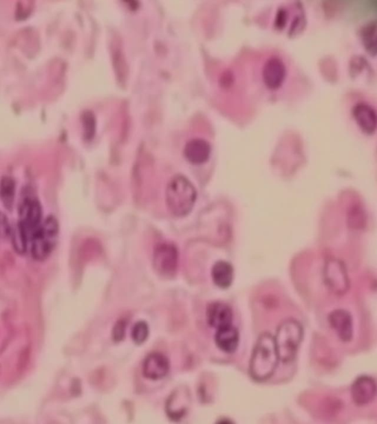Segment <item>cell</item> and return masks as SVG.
I'll return each instance as SVG.
<instances>
[{
  "mask_svg": "<svg viewBox=\"0 0 377 424\" xmlns=\"http://www.w3.org/2000/svg\"><path fill=\"white\" fill-rule=\"evenodd\" d=\"M125 323L123 320H120L119 322L117 323L116 325L114 326L112 333V337L114 341L116 342H120L124 337L125 333Z\"/></svg>",
  "mask_w": 377,
  "mask_h": 424,
  "instance_id": "obj_21",
  "label": "cell"
},
{
  "mask_svg": "<svg viewBox=\"0 0 377 424\" xmlns=\"http://www.w3.org/2000/svg\"><path fill=\"white\" fill-rule=\"evenodd\" d=\"M325 280L329 288L337 295H342L349 289V278L341 262L332 260L326 265Z\"/></svg>",
  "mask_w": 377,
  "mask_h": 424,
  "instance_id": "obj_8",
  "label": "cell"
},
{
  "mask_svg": "<svg viewBox=\"0 0 377 424\" xmlns=\"http://www.w3.org/2000/svg\"><path fill=\"white\" fill-rule=\"evenodd\" d=\"M206 317L209 326L218 329L232 325L233 314L227 304L215 302L208 306Z\"/></svg>",
  "mask_w": 377,
  "mask_h": 424,
  "instance_id": "obj_12",
  "label": "cell"
},
{
  "mask_svg": "<svg viewBox=\"0 0 377 424\" xmlns=\"http://www.w3.org/2000/svg\"><path fill=\"white\" fill-rule=\"evenodd\" d=\"M16 194V184L12 178L5 177L0 181V199L5 208L10 210L13 208Z\"/></svg>",
  "mask_w": 377,
  "mask_h": 424,
  "instance_id": "obj_17",
  "label": "cell"
},
{
  "mask_svg": "<svg viewBox=\"0 0 377 424\" xmlns=\"http://www.w3.org/2000/svg\"><path fill=\"white\" fill-rule=\"evenodd\" d=\"M365 46L371 53H376V23H371L363 30Z\"/></svg>",
  "mask_w": 377,
  "mask_h": 424,
  "instance_id": "obj_19",
  "label": "cell"
},
{
  "mask_svg": "<svg viewBox=\"0 0 377 424\" xmlns=\"http://www.w3.org/2000/svg\"><path fill=\"white\" fill-rule=\"evenodd\" d=\"M303 336V328L295 320H287L279 326L274 341L279 359L283 363L294 359Z\"/></svg>",
  "mask_w": 377,
  "mask_h": 424,
  "instance_id": "obj_4",
  "label": "cell"
},
{
  "mask_svg": "<svg viewBox=\"0 0 377 424\" xmlns=\"http://www.w3.org/2000/svg\"><path fill=\"white\" fill-rule=\"evenodd\" d=\"M166 203L171 213L177 217L190 214L197 199V192L190 180L177 175L167 184Z\"/></svg>",
  "mask_w": 377,
  "mask_h": 424,
  "instance_id": "obj_2",
  "label": "cell"
},
{
  "mask_svg": "<svg viewBox=\"0 0 377 424\" xmlns=\"http://www.w3.org/2000/svg\"><path fill=\"white\" fill-rule=\"evenodd\" d=\"M376 392L374 379L368 376H362L356 379L352 385V397L356 405L363 406L373 401Z\"/></svg>",
  "mask_w": 377,
  "mask_h": 424,
  "instance_id": "obj_9",
  "label": "cell"
},
{
  "mask_svg": "<svg viewBox=\"0 0 377 424\" xmlns=\"http://www.w3.org/2000/svg\"><path fill=\"white\" fill-rule=\"evenodd\" d=\"M279 360L274 337L268 333L261 335L251 356L250 376L258 381L267 380L274 375Z\"/></svg>",
  "mask_w": 377,
  "mask_h": 424,
  "instance_id": "obj_1",
  "label": "cell"
},
{
  "mask_svg": "<svg viewBox=\"0 0 377 424\" xmlns=\"http://www.w3.org/2000/svg\"><path fill=\"white\" fill-rule=\"evenodd\" d=\"M331 326L343 342H349L353 335L351 315L344 309L334 310L329 316Z\"/></svg>",
  "mask_w": 377,
  "mask_h": 424,
  "instance_id": "obj_11",
  "label": "cell"
},
{
  "mask_svg": "<svg viewBox=\"0 0 377 424\" xmlns=\"http://www.w3.org/2000/svg\"><path fill=\"white\" fill-rule=\"evenodd\" d=\"M155 270L162 276H173L179 263V252L172 243H162L157 245L153 252Z\"/></svg>",
  "mask_w": 377,
  "mask_h": 424,
  "instance_id": "obj_6",
  "label": "cell"
},
{
  "mask_svg": "<svg viewBox=\"0 0 377 424\" xmlns=\"http://www.w3.org/2000/svg\"><path fill=\"white\" fill-rule=\"evenodd\" d=\"M211 146L203 139H193L188 141L184 148L186 159L192 164H202L209 159Z\"/></svg>",
  "mask_w": 377,
  "mask_h": 424,
  "instance_id": "obj_13",
  "label": "cell"
},
{
  "mask_svg": "<svg viewBox=\"0 0 377 424\" xmlns=\"http://www.w3.org/2000/svg\"><path fill=\"white\" fill-rule=\"evenodd\" d=\"M59 234L56 217L50 216L41 222L30 239V252L36 261H44L54 252Z\"/></svg>",
  "mask_w": 377,
  "mask_h": 424,
  "instance_id": "obj_3",
  "label": "cell"
},
{
  "mask_svg": "<svg viewBox=\"0 0 377 424\" xmlns=\"http://www.w3.org/2000/svg\"><path fill=\"white\" fill-rule=\"evenodd\" d=\"M10 232H12V230H10L7 217L3 214H0V237H6Z\"/></svg>",
  "mask_w": 377,
  "mask_h": 424,
  "instance_id": "obj_22",
  "label": "cell"
},
{
  "mask_svg": "<svg viewBox=\"0 0 377 424\" xmlns=\"http://www.w3.org/2000/svg\"><path fill=\"white\" fill-rule=\"evenodd\" d=\"M353 115L363 131L373 133L376 127V110L369 103L360 102L353 109Z\"/></svg>",
  "mask_w": 377,
  "mask_h": 424,
  "instance_id": "obj_14",
  "label": "cell"
},
{
  "mask_svg": "<svg viewBox=\"0 0 377 424\" xmlns=\"http://www.w3.org/2000/svg\"><path fill=\"white\" fill-rule=\"evenodd\" d=\"M85 126L86 134L85 137L90 140L93 137L94 133H96V118L94 117L93 113L88 112L85 115Z\"/></svg>",
  "mask_w": 377,
  "mask_h": 424,
  "instance_id": "obj_20",
  "label": "cell"
},
{
  "mask_svg": "<svg viewBox=\"0 0 377 424\" xmlns=\"http://www.w3.org/2000/svg\"><path fill=\"white\" fill-rule=\"evenodd\" d=\"M41 222H43V208L39 201L33 199H25L20 208L19 226L26 235L28 241Z\"/></svg>",
  "mask_w": 377,
  "mask_h": 424,
  "instance_id": "obj_7",
  "label": "cell"
},
{
  "mask_svg": "<svg viewBox=\"0 0 377 424\" xmlns=\"http://www.w3.org/2000/svg\"><path fill=\"white\" fill-rule=\"evenodd\" d=\"M170 370L169 359L160 353H152L144 361L143 375L149 379L159 380L166 376Z\"/></svg>",
  "mask_w": 377,
  "mask_h": 424,
  "instance_id": "obj_10",
  "label": "cell"
},
{
  "mask_svg": "<svg viewBox=\"0 0 377 424\" xmlns=\"http://www.w3.org/2000/svg\"><path fill=\"white\" fill-rule=\"evenodd\" d=\"M212 276L214 283L218 287L227 289L233 282V267L227 262L219 261L213 267Z\"/></svg>",
  "mask_w": 377,
  "mask_h": 424,
  "instance_id": "obj_16",
  "label": "cell"
},
{
  "mask_svg": "<svg viewBox=\"0 0 377 424\" xmlns=\"http://www.w3.org/2000/svg\"><path fill=\"white\" fill-rule=\"evenodd\" d=\"M215 339L219 349L228 354L234 353L239 345L238 330L233 324L218 328Z\"/></svg>",
  "mask_w": 377,
  "mask_h": 424,
  "instance_id": "obj_15",
  "label": "cell"
},
{
  "mask_svg": "<svg viewBox=\"0 0 377 424\" xmlns=\"http://www.w3.org/2000/svg\"><path fill=\"white\" fill-rule=\"evenodd\" d=\"M149 335V328L148 324L144 322H140L136 324L131 332L132 339L135 344L138 345L145 342L147 338Z\"/></svg>",
  "mask_w": 377,
  "mask_h": 424,
  "instance_id": "obj_18",
  "label": "cell"
},
{
  "mask_svg": "<svg viewBox=\"0 0 377 424\" xmlns=\"http://www.w3.org/2000/svg\"><path fill=\"white\" fill-rule=\"evenodd\" d=\"M259 76L266 87L270 90L280 89L288 77L286 62L279 56L271 55L263 62Z\"/></svg>",
  "mask_w": 377,
  "mask_h": 424,
  "instance_id": "obj_5",
  "label": "cell"
}]
</instances>
